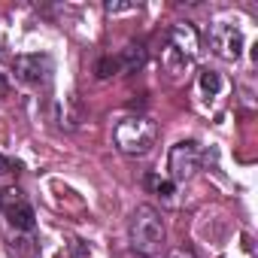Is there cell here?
<instances>
[{
	"instance_id": "6da1fadb",
	"label": "cell",
	"mask_w": 258,
	"mask_h": 258,
	"mask_svg": "<svg viewBox=\"0 0 258 258\" xmlns=\"http://www.w3.org/2000/svg\"><path fill=\"white\" fill-rule=\"evenodd\" d=\"M131 243L140 255H152L164 243V222L161 213L149 204H140L131 213Z\"/></svg>"
},
{
	"instance_id": "7a4b0ae2",
	"label": "cell",
	"mask_w": 258,
	"mask_h": 258,
	"mask_svg": "<svg viewBox=\"0 0 258 258\" xmlns=\"http://www.w3.org/2000/svg\"><path fill=\"white\" fill-rule=\"evenodd\" d=\"M112 137L124 155H146L155 146V124L146 115H124L115 124Z\"/></svg>"
},
{
	"instance_id": "3957f363",
	"label": "cell",
	"mask_w": 258,
	"mask_h": 258,
	"mask_svg": "<svg viewBox=\"0 0 258 258\" xmlns=\"http://www.w3.org/2000/svg\"><path fill=\"white\" fill-rule=\"evenodd\" d=\"M13 67L25 85H49L52 79V61L46 55H19L13 58Z\"/></svg>"
},
{
	"instance_id": "277c9868",
	"label": "cell",
	"mask_w": 258,
	"mask_h": 258,
	"mask_svg": "<svg viewBox=\"0 0 258 258\" xmlns=\"http://www.w3.org/2000/svg\"><path fill=\"white\" fill-rule=\"evenodd\" d=\"M210 46H213V52H216L219 58L234 61V58H240V52H243V34H240L234 25L219 22V25L210 31Z\"/></svg>"
},
{
	"instance_id": "5b68a950",
	"label": "cell",
	"mask_w": 258,
	"mask_h": 258,
	"mask_svg": "<svg viewBox=\"0 0 258 258\" xmlns=\"http://www.w3.org/2000/svg\"><path fill=\"white\" fill-rule=\"evenodd\" d=\"M198 161H201V152H198V146L191 140L188 143H176L170 149V176H173V182L191 179L195 170H198Z\"/></svg>"
},
{
	"instance_id": "8992f818",
	"label": "cell",
	"mask_w": 258,
	"mask_h": 258,
	"mask_svg": "<svg viewBox=\"0 0 258 258\" xmlns=\"http://www.w3.org/2000/svg\"><path fill=\"white\" fill-rule=\"evenodd\" d=\"M170 52H176L179 58H182V64L188 67L191 61H195V55H198V34H195V28L191 25H176V28H170Z\"/></svg>"
},
{
	"instance_id": "52a82bcc",
	"label": "cell",
	"mask_w": 258,
	"mask_h": 258,
	"mask_svg": "<svg viewBox=\"0 0 258 258\" xmlns=\"http://www.w3.org/2000/svg\"><path fill=\"white\" fill-rule=\"evenodd\" d=\"M61 124L64 127H70V131H73V127H79L82 124V118H85V112H82V106H79V100L70 94V97H64V103H61Z\"/></svg>"
},
{
	"instance_id": "ba28073f",
	"label": "cell",
	"mask_w": 258,
	"mask_h": 258,
	"mask_svg": "<svg viewBox=\"0 0 258 258\" xmlns=\"http://www.w3.org/2000/svg\"><path fill=\"white\" fill-rule=\"evenodd\" d=\"M7 219H10V225L19 228V231H31V228H34V210H31L28 204H13V207L7 210Z\"/></svg>"
},
{
	"instance_id": "9c48e42d",
	"label": "cell",
	"mask_w": 258,
	"mask_h": 258,
	"mask_svg": "<svg viewBox=\"0 0 258 258\" xmlns=\"http://www.w3.org/2000/svg\"><path fill=\"white\" fill-rule=\"evenodd\" d=\"M115 58H118V67L124 73H131V70H137L143 64V46H124Z\"/></svg>"
},
{
	"instance_id": "30bf717a",
	"label": "cell",
	"mask_w": 258,
	"mask_h": 258,
	"mask_svg": "<svg viewBox=\"0 0 258 258\" xmlns=\"http://www.w3.org/2000/svg\"><path fill=\"white\" fill-rule=\"evenodd\" d=\"M118 70H121V67H118V58H112V55L100 58V61H97V67H94L97 79H109V76H115Z\"/></svg>"
},
{
	"instance_id": "8fae6325",
	"label": "cell",
	"mask_w": 258,
	"mask_h": 258,
	"mask_svg": "<svg viewBox=\"0 0 258 258\" xmlns=\"http://www.w3.org/2000/svg\"><path fill=\"white\" fill-rule=\"evenodd\" d=\"M201 88H204L207 94H219V91H222V79H219V73H213V70L201 73Z\"/></svg>"
},
{
	"instance_id": "7c38bea8",
	"label": "cell",
	"mask_w": 258,
	"mask_h": 258,
	"mask_svg": "<svg viewBox=\"0 0 258 258\" xmlns=\"http://www.w3.org/2000/svg\"><path fill=\"white\" fill-rule=\"evenodd\" d=\"M167 258H198V255H195L188 246H176V249H170V255H167Z\"/></svg>"
},
{
	"instance_id": "4fadbf2b",
	"label": "cell",
	"mask_w": 258,
	"mask_h": 258,
	"mask_svg": "<svg viewBox=\"0 0 258 258\" xmlns=\"http://www.w3.org/2000/svg\"><path fill=\"white\" fill-rule=\"evenodd\" d=\"M7 94H10V79L0 73V97H7Z\"/></svg>"
},
{
	"instance_id": "5bb4252c",
	"label": "cell",
	"mask_w": 258,
	"mask_h": 258,
	"mask_svg": "<svg viewBox=\"0 0 258 258\" xmlns=\"http://www.w3.org/2000/svg\"><path fill=\"white\" fill-rule=\"evenodd\" d=\"M173 191V182H158V195H170Z\"/></svg>"
},
{
	"instance_id": "9a60e30c",
	"label": "cell",
	"mask_w": 258,
	"mask_h": 258,
	"mask_svg": "<svg viewBox=\"0 0 258 258\" xmlns=\"http://www.w3.org/2000/svg\"><path fill=\"white\" fill-rule=\"evenodd\" d=\"M10 167H13V164H10V161H7V158H0V173H7V170H10Z\"/></svg>"
}]
</instances>
